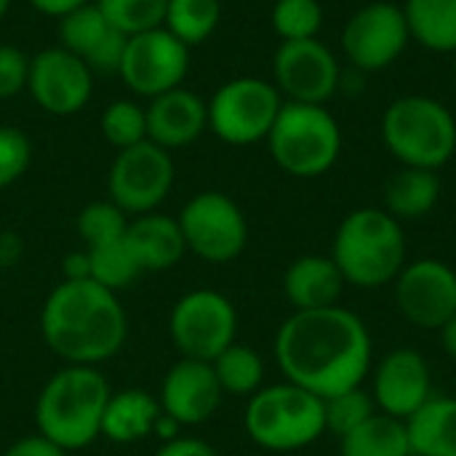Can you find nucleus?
Masks as SVG:
<instances>
[{
  "label": "nucleus",
  "mask_w": 456,
  "mask_h": 456,
  "mask_svg": "<svg viewBox=\"0 0 456 456\" xmlns=\"http://www.w3.org/2000/svg\"><path fill=\"white\" fill-rule=\"evenodd\" d=\"M411 40L436 53H456V0H406Z\"/></svg>",
  "instance_id": "26"
},
{
  "label": "nucleus",
  "mask_w": 456,
  "mask_h": 456,
  "mask_svg": "<svg viewBox=\"0 0 456 456\" xmlns=\"http://www.w3.org/2000/svg\"><path fill=\"white\" fill-rule=\"evenodd\" d=\"M411 32L401 5L377 0L355 11L342 29V48L353 67L363 72L387 69L401 59Z\"/></svg>",
  "instance_id": "14"
},
{
  "label": "nucleus",
  "mask_w": 456,
  "mask_h": 456,
  "mask_svg": "<svg viewBox=\"0 0 456 456\" xmlns=\"http://www.w3.org/2000/svg\"><path fill=\"white\" fill-rule=\"evenodd\" d=\"M160 414L163 409H160L158 395H150L142 387H126V390L110 393V401L102 417V438L120 444V446L139 444L147 436H152Z\"/></svg>",
  "instance_id": "23"
},
{
  "label": "nucleus",
  "mask_w": 456,
  "mask_h": 456,
  "mask_svg": "<svg viewBox=\"0 0 456 456\" xmlns=\"http://www.w3.org/2000/svg\"><path fill=\"white\" fill-rule=\"evenodd\" d=\"M454 80H456V53H454Z\"/></svg>",
  "instance_id": "44"
},
{
  "label": "nucleus",
  "mask_w": 456,
  "mask_h": 456,
  "mask_svg": "<svg viewBox=\"0 0 456 456\" xmlns=\"http://www.w3.org/2000/svg\"><path fill=\"white\" fill-rule=\"evenodd\" d=\"M176 219L187 251L208 265H227L238 259L248 243L246 214L224 192H198L182 206Z\"/></svg>",
  "instance_id": "9"
},
{
  "label": "nucleus",
  "mask_w": 456,
  "mask_h": 456,
  "mask_svg": "<svg viewBox=\"0 0 456 456\" xmlns=\"http://www.w3.org/2000/svg\"><path fill=\"white\" fill-rule=\"evenodd\" d=\"M438 198H441V179L438 171L430 168L403 166L385 184V211L398 222L428 216L436 208Z\"/></svg>",
  "instance_id": "25"
},
{
  "label": "nucleus",
  "mask_w": 456,
  "mask_h": 456,
  "mask_svg": "<svg viewBox=\"0 0 456 456\" xmlns=\"http://www.w3.org/2000/svg\"><path fill=\"white\" fill-rule=\"evenodd\" d=\"M190 72V48L166 27L131 35L118 67V77L128 91L155 99L184 86Z\"/></svg>",
  "instance_id": "12"
},
{
  "label": "nucleus",
  "mask_w": 456,
  "mask_h": 456,
  "mask_svg": "<svg viewBox=\"0 0 456 456\" xmlns=\"http://www.w3.org/2000/svg\"><path fill=\"white\" fill-rule=\"evenodd\" d=\"M345 275L339 273L337 262L331 256L307 254L289 265L283 273V294L294 313L305 310H323L339 305V297L345 291Z\"/></svg>",
  "instance_id": "21"
},
{
  "label": "nucleus",
  "mask_w": 456,
  "mask_h": 456,
  "mask_svg": "<svg viewBox=\"0 0 456 456\" xmlns=\"http://www.w3.org/2000/svg\"><path fill=\"white\" fill-rule=\"evenodd\" d=\"M110 382L99 366L59 369L35 401L37 433L67 454L102 438V417L110 401Z\"/></svg>",
  "instance_id": "3"
},
{
  "label": "nucleus",
  "mask_w": 456,
  "mask_h": 456,
  "mask_svg": "<svg viewBox=\"0 0 456 456\" xmlns=\"http://www.w3.org/2000/svg\"><path fill=\"white\" fill-rule=\"evenodd\" d=\"M222 21L219 0H168L163 27L187 48L206 43Z\"/></svg>",
  "instance_id": "29"
},
{
  "label": "nucleus",
  "mask_w": 456,
  "mask_h": 456,
  "mask_svg": "<svg viewBox=\"0 0 456 456\" xmlns=\"http://www.w3.org/2000/svg\"><path fill=\"white\" fill-rule=\"evenodd\" d=\"M128 222H131V216L107 198V200L88 203L77 214L75 227H77V235H80L83 246L94 248V246H104V243L120 240L126 235V230H128Z\"/></svg>",
  "instance_id": "32"
},
{
  "label": "nucleus",
  "mask_w": 456,
  "mask_h": 456,
  "mask_svg": "<svg viewBox=\"0 0 456 456\" xmlns=\"http://www.w3.org/2000/svg\"><path fill=\"white\" fill-rule=\"evenodd\" d=\"M8 8H11V0H0V19L8 13Z\"/></svg>",
  "instance_id": "43"
},
{
  "label": "nucleus",
  "mask_w": 456,
  "mask_h": 456,
  "mask_svg": "<svg viewBox=\"0 0 456 456\" xmlns=\"http://www.w3.org/2000/svg\"><path fill=\"white\" fill-rule=\"evenodd\" d=\"M86 254H88V278L115 294L136 283L139 275H144L126 235L112 243L86 248Z\"/></svg>",
  "instance_id": "30"
},
{
  "label": "nucleus",
  "mask_w": 456,
  "mask_h": 456,
  "mask_svg": "<svg viewBox=\"0 0 456 456\" xmlns=\"http://www.w3.org/2000/svg\"><path fill=\"white\" fill-rule=\"evenodd\" d=\"M393 283L401 315L417 329L438 331L456 315V270L452 265L433 256L406 262Z\"/></svg>",
  "instance_id": "15"
},
{
  "label": "nucleus",
  "mask_w": 456,
  "mask_h": 456,
  "mask_svg": "<svg viewBox=\"0 0 456 456\" xmlns=\"http://www.w3.org/2000/svg\"><path fill=\"white\" fill-rule=\"evenodd\" d=\"M342 456H411L406 422L377 411L350 436L339 438Z\"/></svg>",
  "instance_id": "27"
},
{
  "label": "nucleus",
  "mask_w": 456,
  "mask_h": 456,
  "mask_svg": "<svg viewBox=\"0 0 456 456\" xmlns=\"http://www.w3.org/2000/svg\"><path fill=\"white\" fill-rule=\"evenodd\" d=\"M174 179L176 168L171 152L147 139L115 155L107 176V190L110 200L134 219L158 211L160 203L168 198Z\"/></svg>",
  "instance_id": "11"
},
{
  "label": "nucleus",
  "mask_w": 456,
  "mask_h": 456,
  "mask_svg": "<svg viewBox=\"0 0 456 456\" xmlns=\"http://www.w3.org/2000/svg\"><path fill=\"white\" fill-rule=\"evenodd\" d=\"M96 5L112 27L131 37L163 27L168 0H96Z\"/></svg>",
  "instance_id": "35"
},
{
  "label": "nucleus",
  "mask_w": 456,
  "mask_h": 456,
  "mask_svg": "<svg viewBox=\"0 0 456 456\" xmlns=\"http://www.w3.org/2000/svg\"><path fill=\"white\" fill-rule=\"evenodd\" d=\"M273 83L283 102L326 104L342 86V67L334 51L313 40H286L273 59Z\"/></svg>",
  "instance_id": "13"
},
{
  "label": "nucleus",
  "mask_w": 456,
  "mask_h": 456,
  "mask_svg": "<svg viewBox=\"0 0 456 456\" xmlns=\"http://www.w3.org/2000/svg\"><path fill=\"white\" fill-rule=\"evenodd\" d=\"M102 136L118 152L147 142V110L134 99H115L99 120Z\"/></svg>",
  "instance_id": "31"
},
{
  "label": "nucleus",
  "mask_w": 456,
  "mask_h": 456,
  "mask_svg": "<svg viewBox=\"0 0 456 456\" xmlns=\"http://www.w3.org/2000/svg\"><path fill=\"white\" fill-rule=\"evenodd\" d=\"M371 398L377 403V411L406 422L433 398V377L425 355L411 347H398L387 353L374 369Z\"/></svg>",
  "instance_id": "17"
},
{
  "label": "nucleus",
  "mask_w": 456,
  "mask_h": 456,
  "mask_svg": "<svg viewBox=\"0 0 456 456\" xmlns=\"http://www.w3.org/2000/svg\"><path fill=\"white\" fill-rule=\"evenodd\" d=\"M270 21L281 43L313 40L323 27V8L318 0H275Z\"/></svg>",
  "instance_id": "34"
},
{
  "label": "nucleus",
  "mask_w": 456,
  "mask_h": 456,
  "mask_svg": "<svg viewBox=\"0 0 456 456\" xmlns=\"http://www.w3.org/2000/svg\"><path fill=\"white\" fill-rule=\"evenodd\" d=\"M441 345H444V350H446V355L456 361V315L454 318H449L441 329Z\"/></svg>",
  "instance_id": "42"
},
{
  "label": "nucleus",
  "mask_w": 456,
  "mask_h": 456,
  "mask_svg": "<svg viewBox=\"0 0 456 456\" xmlns=\"http://www.w3.org/2000/svg\"><path fill=\"white\" fill-rule=\"evenodd\" d=\"M323 411H326V433L345 438L377 414V403H374L371 393L363 390V385H361V387H353V390L326 398Z\"/></svg>",
  "instance_id": "33"
},
{
  "label": "nucleus",
  "mask_w": 456,
  "mask_h": 456,
  "mask_svg": "<svg viewBox=\"0 0 456 456\" xmlns=\"http://www.w3.org/2000/svg\"><path fill=\"white\" fill-rule=\"evenodd\" d=\"M382 142L401 166L438 171L454 158L456 120L444 102L409 94L385 110Z\"/></svg>",
  "instance_id": "5"
},
{
  "label": "nucleus",
  "mask_w": 456,
  "mask_h": 456,
  "mask_svg": "<svg viewBox=\"0 0 456 456\" xmlns=\"http://www.w3.org/2000/svg\"><path fill=\"white\" fill-rule=\"evenodd\" d=\"M126 240L142 267V273H163L182 262L187 254L184 235L176 216L150 211L134 216L126 230Z\"/></svg>",
  "instance_id": "22"
},
{
  "label": "nucleus",
  "mask_w": 456,
  "mask_h": 456,
  "mask_svg": "<svg viewBox=\"0 0 456 456\" xmlns=\"http://www.w3.org/2000/svg\"><path fill=\"white\" fill-rule=\"evenodd\" d=\"M331 259L347 286L382 289L406 265V235L385 208H355L337 227Z\"/></svg>",
  "instance_id": "4"
},
{
  "label": "nucleus",
  "mask_w": 456,
  "mask_h": 456,
  "mask_svg": "<svg viewBox=\"0 0 456 456\" xmlns=\"http://www.w3.org/2000/svg\"><path fill=\"white\" fill-rule=\"evenodd\" d=\"M155 456H219V452L211 444H206L203 438L176 436L171 441H163Z\"/></svg>",
  "instance_id": "39"
},
{
  "label": "nucleus",
  "mask_w": 456,
  "mask_h": 456,
  "mask_svg": "<svg viewBox=\"0 0 456 456\" xmlns=\"http://www.w3.org/2000/svg\"><path fill=\"white\" fill-rule=\"evenodd\" d=\"M27 94L48 115H75L91 102L94 72L83 59L61 45L43 48L29 56Z\"/></svg>",
  "instance_id": "16"
},
{
  "label": "nucleus",
  "mask_w": 456,
  "mask_h": 456,
  "mask_svg": "<svg viewBox=\"0 0 456 456\" xmlns=\"http://www.w3.org/2000/svg\"><path fill=\"white\" fill-rule=\"evenodd\" d=\"M61 273H64V281H83V278H88V254H86V248L69 254L61 262Z\"/></svg>",
  "instance_id": "41"
},
{
  "label": "nucleus",
  "mask_w": 456,
  "mask_h": 456,
  "mask_svg": "<svg viewBox=\"0 0 456 456\" xmlns=\"http://www.w3.org/2000/svg\"><path fill=\"white\" fill-rule=\"evenodd\" d=\"M211 369H214L224 395L251 398L256 390L265 387V361L248 345L232 342L227 350H222L211 361Z\"/></svg>",
  "instance_id": "28"
},
{
  "label": "nucleus",
  "mask_w": 456,
  "mask_h": 456,
  "mask_svg": "<svg viewBox=\"0 0 456 456\" xmlns=\"http://www.w3.org/2000/svg\"><path fill=\"white\" fill-rule=\"evenodd\" d=\"M88 3H94V0H29V5L35 11H40L45 16H53V19H61L69 11H75L80 5H88Z\"/></svg>",
  "instance_id": "40"
},
{
  "label": "nucleus",
  "mask_w": 456,
  "mask_h": 456,
  "mask_svg": "<svg viewBox=\"0 0 456 456\" xmlns=\"http://www.w3.org/2000/svg\"><path fill=\"white\" fill-rule=\"evenodd\" d=\"M56 21H59V27H56L59 45L64 51L83 59L91 72H115L118 75L128 35L107 21V16L96 5V0L69 11L67 16H61Z\"/></svg>",
  "instance_id": "19"
},
{
  "label": "nucleus",
  "mask_w": 456,
  "mask_h": 456,
  "mask_svg": "<svg viewBox=\"0 0 456 456\" xmlns=\"http://www.w3.org/2000/svg\"><path fill=\"white\" fill-rule=\"evenodd\" d=\"M3 456H67L61 446H56L53 441H48L45 436L35 433V436H24L19 441H13Z\"/></svg>",
  "instance_id": "38"
},
{
  "label": "nucleus",
  "mask_w": 456,
  "mask_h": 456,
  "mask_svg": "<svg viewBox=\"0 0 456 456\" xmlns=\"http://www.w3.org/2000/svg\"><path fill=\"white\" fill-rule=\"evenodd\" d=\"M168 334L182 358L211 363L222 350L238 342V310L214 289L187 291L171 307Z\"/></svg>",
  "instance_id": "10"
},
{
  "label": "nucleus",
  "mask_w": 456,
  "mask_h": 456,
  "mask_svg": "<svg viewBox=\"0 0 456 456\" xmlns=\"http://www.w3.org/2000/svg\"><path fill=\"white\" fill-rule=\"evenodd\" d=\"M411 456H456V398L433 395L406 419Z\"/></svg>",
  "instance_id": "24"
},
{
  "label": "nucleus",
  "mask_w": 456,
  "mask_h": 456,
  "mask_svg": "<svg viewBox=\"0 0 456 456\" xmlns=\"http://www.w3.org/2000/svg\"><path fill=\"white\" fill-rule=\"evenodd\" d=\"M27 75L29 56L11 43H0V99H11L27 91Z\"/></svg>",
  "instance_id": "37"
},
{
  "label": "nucleus",
  "mask_w": 456,
  "mask_h": 456,
  "mask_svg": "<svg viewBox=\"0 0 456 456\" xmlns=\"http://www.w3.org/2000/svg\"><path fill=\"white\" fill-rule=\"evenodd\" d=\"M208 104V128L232 147H248L265 142L281 107L283 96L275 83L254 75L232 77L222 83Z\"/></svg>",
  "instance_id": "8"
},
{
  "label": "nucleus",
  "mask_w": 456,
  "mask_h": 456,
  "mask_svg": "<svg viewBox=\"0 0 456 456\" xmlns=\"http://www.w3.org/2000/svg\"><path fill=\"white\" fill-rule=\"evenodd\" d=\"M265 142L281 171L297 179H315L339 160L342 128L326 104L283 102Z\"/></svg>",
  "instance_id": "7"
},
{
  "label": "nucleus",
  "mask_w": 456,
  "mask_h": 456,
  "mask_svg": "<svg viewBox=\"0 0 456 456\" xmlns=\"http://www.w3.org/2000/svg\"><path fill=\"white\" fill-rule=\"evenodd\" d=\"M32 163V142L16 126H0V190L16 184Z\"/></svg>",
  "instance_id": "36"
},
{
  "label": "nucleus",
  "mask_w": 456,
  "mask_h": 456,
  "mask_svg": "<svg viewBox=\"0 0 456 456\" xmlns=\"http://www.w3.org/2000/svg\"><path fill=\"white\" fill-rule=\"evenodd\" d=\"M147 139L168 152L190 147L208 128V104L179 86L147 102Z\"/></svg>",
  "instance_id": "20"
},
{
  "label": "nucleus",
  "mask_w": 456,
  "mask_h": 456,
  "mask_svg": "<svg viewBox=\"0 0 456 456\" xmlns=\"http://www.w3.org/2000/svg\"><path fill=\"white\" fill-rule=\"evenodd\" d=\"M40 334L67 366H99L123 350L128 318L118 294L96 281H61L43 302Z\"/></svg>",
  "instance_id": "2"
},
{
  "label": "nucleus",
  "mask_w": 456,
  "mask_h": 456,
  "mask_svg": "<svg viewBox=\"0 0 456 456\" xmlns=\"http://www.w3.org/2000/svg\"><path fill=\"white\" fill-rule=\"evenodd\" d=\"M246 436L267 452H299L326 436L323 398L294 382L265 385L243 414Z\"/></svg>",
  "instance_id": "6"
},
{
  "label": "nucleus",
  "mask_w": 456,
  "mask_h": 456,
  "mask_svg": "<svg viewBox=\"0 0 456 456\" xmlns=\"http://www.w3.org/2000/svg\"><path fill=\"white\" fill-rule=\"evenodd\" d=\"M374 345L366 323L334 305L291 313L275 334V361L286 382L318 398L361 387L371 371Z\"/></svg>",
  "instance_id": "1"
},
{
  "label": "nucleus",
  "mask_w": 456,
  "mask_h": 456,
  "mask_svg": "<svg viewBox=\"0 0 456 456\" xmlns=\"http://www.w3.org/2000/svg\"><path fill=\"white\" fill-rule=\"evenodd\" d=\"M222 398L224 393L211 363L192 358H179L166 371L158 393L163 414H168L182 428H198L208 422L216 414Z\"/></svg>",
  "instance_id": "18"
}]
</instances>
